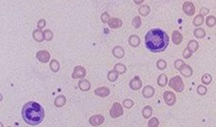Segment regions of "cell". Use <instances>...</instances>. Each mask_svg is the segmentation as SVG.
<instances>
[{"mask_svg":"<svg viewBox=\"0 0 216 127\" xmlns=\"http://www.w3.org/2000/svg\"><path fill=\"white\" fill-rule=\"evenodd\" d=\"M183 8L184 12L188 16H193L196 12L195 6L191 2H185L183 4Z\"/></svg>","mask_w":216,"mask_h":127,"instance_id":"8992f818","label":"cell"},{"mask_svg":"<svg viewBox=\"0 0 216 127\" xmlns=\"http://www.w3.org/2000/svg\"><path fill=\"white\" fill-rule=\"evenodd\" d=\"M105 119L100 115H95L91 117L89 119V122L93 126H98L104 122Z\"/></svg>","mask_w":216,"mask_h":127,"instance_id":"ba28073f","label":"cell"},{"mask_svg":"<svg viewBox=\"0 0 216 127\" xmlns=\"http://www.w3.org/2000/svg\"><path fill=\"white\" fill-rule=\"evenodd\" d=\"M191 56V52L189 50L188 48L184 50L183 53V56L184 58L187 59L189 58Z\"/></svg>","mask_w":216,"mask_h":127,"instance_id":"f35d334b","label":"cell"},{"mask_svg":"<svg viewBox=\"0 0 216 127\" xmlns=\"http://www.w3.org/2000/svg\"><path fill=\"white\" fill-rule=\"evenodd\" d=\"M22 118L29 125H37L41 123L44 117L43 108L39 103L30 101L23 106L22 111Z\"/></svg>","mask_w":216,"mask_h":127,"instance_id":"7a4b0ae2","label":"cell"},{"mask_svg":"<svg viewBox=\"0 0 216 127\" xmlns=\"http://www.w3.org/2000/svg\"><path fill=\"white\" fill-rule=\"evenodd\" d=\"M119 73L115 70H111L108 73L107 77L108 80L111 82H115L119 77Z\"/></svg>","mask_w":216,"mask_h":127,"instance_id":"d4e9b609","label":"cell"},{"mask_svg":"<svg viewBox=\"0 0 216 127\" xmlns=\"http://www.w3.org/2000/svg\"><path fill=\"white\" fill-rule=\"evenodd\" d=\"M197 91L200 95H204L206 93L207 88L203 86L200 85L198 87Z\"/></svg>","mask_w":216,"mask_h":127,"instance_id":"74e56055","label":"cell"},{"mask_svg":"<svg viewBox=\"0 0 216 127\" xmlns=\"http://www.w3.org/2000/svg\"><path fill=\"white\" fill-rule=\"evenodd\" d=\"M132 24L135 29H138L140 27L141 24V20L140 16H136L134 18L132 21Z\"/></svg>","mask_w":216,"mask_h":127,"instance_id":"f546056e","label":"cell"},{"mask_svg":"<svg viewBox=\"0 0 216 127\" xmlns=\"http://www.w3.org/2000/svg\"><path fill=\"white\" fill-rule=\"evenodd\" d=\"M79 87L81 89L84 91H86L90 89V84L89 82L86 80H83L80 81Z\"/></svg>","mask_w":216,"mask_h":127,"instance_id":"44dd1931","label":"cell"},{"mask_svg":"<svg viewBox=\"0 0 216 127\" xmlns=\"http://www.w3.org/2000/svg\"><path fill=\"white\" fill-rule=\"evenodd\" d=\"M34 39L37 42H42L44 39L43 34L41 31L36 30L33 33Z\"/></svg>","mask_w":216,"mask_h":127,"instance_id":"d6986e66","label":"cell"},{"mask_svg":"<svg viewBox=\"0 0 216 127\" xmlns=\"http://www.w3.org/2000/svg\"><path fill=\"white\" fill-rule=\"evenodd\" d=\"M112 54L117 59H122L125 56V51L121 47L117 46L112 50Z\"/></svg>","mask_w":216,"mask_h":127,"instance_id":"9a60e30c","label":"cell"},{"mask_svg":"<svg viewBox=\"0 0 216 127\" xmlns=\"http://www.w3.org/2000/svg\"><path fill=\"white\" fill-rule=\"evenodd\" d=\"M101 19L102 21L103 22V23H106L107 22H108L110 20V16L109 14H108L107 13L105 12L101 15Z\"/></svg>","mask_w":216,"mask_h":127,"instance_id":"8d00e7d4","label":"cell"},{"mask_svg":"<svg viewBox=\"0 0 216 127\" xmlns=\"http://www.w3.org/2000/svg\"><path fill=\"white\" fill-rule=\"evenodd\" d=\"M167 66V63L166 61L163 59H160L158 61L157 63V67L158 69L163 70L166 68Z\"/></svg>","mask_w":216,"mask_h":127,"instance_id":"d6a6232c","label":"cell"},{"mask_svg":"<svg viewBox=\"0 0 216 127\" xmlns=\"http://www.w3.org/2000/svg\"><path fill=\"white\" fill-rule=\"evenodd\" d=\"M46 22L45 20L42 19L40 20L38 23V27L40 29H42L46 25Z\"/></svg>","mask_w":216,"mask_h":127,"instance_id":"ab89813d","label":"cell"},{"mask_svg":"<svg viewBox=\"0 0 216 127\" xmlns=\"http://www.w3.org/2000/svg\"><path fill=\"white\" fill-rule=\"evenodd\" d=\"M86 75V70L81 66H78L74 69L72 74V77L74 79L82 78Z\"/></svg>","mask_w":216,"mask_h":127,"instance_id":"9c48e42d","label":"cell"},{"mask_svg":"<svg viewBox=\"0 0 216 127\" xmlns=\"http://www.w3.org/2000/svg\"><path fill=\"white\" fill-rule=\"evenodd\" d=\"M108 25L112 29H118L122 26V22L118 18H112L108 22Z\"/></svg>","mask_w":216,"mask_h":127,"instance_id":"4fadbf2b","label":"cell"},{"mask_svg":"<svg viewBox=\"0 0 216 127\" xmlns=\"http://www.w3.org/2000/svg\"><path fill=\"white\" fill-rule=\"evenodd\" d=\"M169 37L166 32L160 29L150 30L145 37V45L151 52H162L166 49L169 43Z\"/></svg>","mask_w":216,"mask_h":127,"instance_id":"6da1fadb","label":"cell"},{"mask_svg":"<svg viewBox=\"0 0 216 127\" xmlns=\"http://www.w3.org/2000/svg\"><path fill=\"white\" fill-rule=\"evenodd\" d=\"M206 24L208 27H213L216 24V18L214 16H208L206 20Z\"/></svg>","mask_w":216,"mask_h":127,"instance_id":"4316f807","label":"cell"},{"mask_svg":"<svg viewBox=\"0 0 216 127\" xmlns=\"http://www.w3.org/2000/svg\"><path fill=\"white\" fill-rule=\"evenodd\" d=\"M94 92L96 95L102 98L107 97L110 93L109 89L108 88L105 87L97 88L95 90Z\"/></svg>","mask_w":216,"mask_h":127,"instance_id":"7c38bea8","label":"cell"},{"mask_svg":"<svg viewBox=\"0 0 216 127\" xmlns=\"http://www.w3.org/2000/svg\"><path fill=\"white\" fill-rule=\"evenodd\" d=\"M208 12L209 10H207V9H205V8H203V9L201 10L200 14L202 15V16H203V15H207V14H208Z\"/></svg>","mask_w":216,"mask_h":127,"instance_id":"60d3db41","label":"cell"},{"mask_svg":"<svg viewBox=\"0 0 216 127\" xmlns=\"http://www.w3.org/2000/svg\"><path fill=\"white\" fill-rule=\"evenodd\" d=\"M168 82V78L165 74H161L158 77L157 83L158 85L161 87H165L166 86Z\"/></svg>","mask_w":216,"mask_h":127,"instance_id":"ac0fdd59","label":"cell"},{"mask_svg":"<svg viewBox=\"0 0 216 127\" xmlns=\"http://www.w3.org/2000/svg\"><path fill=\"white\" fill-rule=\"evenodd\" d=\"M172 37L173 43L177 45L180 44L183 40L182 34L177 31H175L173 32Z\"/></svg>","mask_w":216,"mask_h":127,"instance_id":"2e32d148","label":"cell"},{"mask_svg":"<svg viewBox=\"0 0 216 127\" xmlns=\"http://www.w3.org/2000/svg\"><path fill=\"white\" fill-rule=\"evenodd\" d=\"M66 102V98L63 96H60L55 101V104L57 107H62Z\"/></svg>","mask_w":216,"mask_h":127,"instance_id":"f1b7e54d","label":"cell"},{"mask_svg":"<svg viewBox=\"0 0 216 127\" xmlns=\"http://www.w3.org/2000/svg\"><path fill=\"white\" fill-rule=\"evenodd\" d=\"M199 45L197 42L195 40H190L188 44V49L191 52H195L198 49Z\"/></svg>","mask_w":216,"mask_h":127,"instance_id":"ffe728a7","label":"cell"},{"mask_svg":"<svg viewBox=\"0 0 216 127\" xmlns=\"http://www.w3.org/2000/svg\"><path fill=\"white\" fill-rule=\"evenodd\" d=\"M152 108L149 106H147L144 107L142 111V115L145 119L149 118L152 115Z\"/></svg>","mask_w":216,"mask_h":127,"instance_id":"7402d4cb","label":"cell"},{"mask_svg":"<svg viewBox=\"0 0 216 127\" xmlns=\"http://www.w3.org/2000/svg\"><path fill=\"white\" fill-rule=\"evenodd\" d=\"M211 80H212V78L211 76L209 74H205L202 78V81L204 84H206V85H208L210 83Z\"/></svg>","mask_w":216,"mask_h":127,"instance_id":"d590c367","label":"cell"},{"mask_svg":"<svg viewBox=\"0 0 216 127\" xmlns=\"http://www.w3.org/2000/svg\"><path fill=\"white\" fill-rule=\"evenodd\" d=\"M150 12V9L147 5H142L139 9V12L142 16H147Z\"/></svg>","mask_w":216,"mask_h":127,"instance_id":"603a6c76","label":"cell"},{"mask_svg":"<svg viewBox=\"0 0 216 127\" xmlns=\"http://www.w3.org/2000/svg\"><path fill=\"white\" fill-rule=\"evenodd\" d=\"M159 122L157 118H152L148 122V126L149 127H157L158 126Z\"/></svg>","mask_w":216,"mask_h":127,"instance_id":"4dcf8cb0","label":"cell"},{"mask_svg":"<svg viewBox=\"0 0 216 127\" xmlns=\"http://www.w3.org/2000/svg\"><path fill=\"white\" fill-rule=\"evenodd\" d=\"M43 38L47 41H50L52 40L53 37L52 32L49 30H46L43 33Z\"/></svg>","mask_w":216,"mask_h":127,"instance_id":"1f68e13d","label":"cell"},{"mask_svg":"<svg viewBox=\"0 0 216 127\" xmlns=\"http://www.w3.org/2000/svg\"><path fill=\"white\" fill-rule=\"evenodd\" d=\"M181 74L184 77H189L191 76L192 71L191 68L185 63H183L178 69Z\"/></svg>","mask_w":216,"mask_h":127,"instance_id":"8fae6325","label":"cell"},{"mask_svg":"<svg viewBox=\"0 0 216 127\" xmlns=\"http://www.w3.org/2000/svg\"><path fill=\"white\" fill-rule=\"evenodd\" d=\"M123 104L125 108L130 109L133 107L134 103L131 100L126 99L123 101Z\"/></svg>","mask_w":216,"mask_h":127,"instance_id":"e575fe53","label":"cell"},{"mask_svg":"<svg viewBox=\"0 0 216 127\" xmlns=\"http://www.w3.org/2000/svg\"><path fill=\"white\" fill-rule=\"evenodd\" d=\"M124 113L123 107L121 104L119 103H115L110 110L109 113L112 118H116L123 115Z\"/></svg>","mask_w":216,"mask_h":127,"instance_id":"277c9868","label":"cell"},{"mask_svg":"<svg viewBox=\"0 0 216 127\" xmlns=\"http://www.w3.org/2000/svg\"><path fill=\"white\" fill-rule=\"evenodd\" d=\"M142 95L146 98H150L155 94V90L151 86L145 87L142 90Z\"/></svg>","mask_w":216,"mask_h":127,"instance_id":"5bb4252c","label":"cell"},{"mask_svg":"<svg viewBox=\"0 0 216 127\" xmlns=\"http://www.w3.org/2000/svg\"><path fill=\"white\" fill-rule=\"evenodd\" d=\"M194 35L197 38H202L205 35V32L203 29L201 28L197 29L194 31Z\"/></svg>","mask_w":216,"mask_h":127,"instance_id":"83f0119b","label":"cell"},{"mask_svg":"<svg viewBox=\"0 0 216 127\" xmlns=\"http://www.w3.org/2000/svg\"><path fill=\"white\" fill-rule=\"evenodd\" d=\"M130 87L133 90H138L142 87V82L137 76L134 77L130 82Z\"/></svg>","mask_w":216,"mask_h":127,"instance_id":"52a82bcc","label":"cell"},{"mask_svg":"<svg viewBox=\"0 0 216 127\" xmlns=\"http://www.w3.org/2000/svg\"><path fill=\"white\" fill-rule=\"evenodd\" d=\"M204 21L203 16L201 14L197 15L194 18L193 20V24L196 26H199L203 24Z\"/></svg>","mask_w":216,"mask_h":127,"instance_id":"484cf974","label":"cell"},{"mask_svg":"<svg viewBox=\"0 0 216 127\" xmlns=\"http://www.w3.org/2000/svg\"><path fill=\"white\" fill-rule=\"evenodd\" d=\"M126 66L122 63H117L114 67V70L117 71L119 74H123L126 71Z\"/></svg>","mask_w":216,"mask_h":127,"instance_id":"cb8c5ba5","label":"cell"},{"mask_svg":"<svg viewBox=\"0 0 216 127\" xmlns=\"http://www.w3.org/2000/svg\"><path fill=\"white\" fill-rule=\"evenodd\" d=\"M50 67L51 69L53 71L56 72L59 70L60 65H59V63L58 61L55 60H53L51 62Z\"/></svg>","mask_w":216,"mask_h":127,"instance_id":"836d02e7","label":"cell"},{"mask_svg":"<svg viewBox=\"0 0 216 127\" xmlns=\"http://www.w3.org/2000/svg\"><path fill=\"white\" fill-rule=\"evenodd\" d=\"M129 43L130 46L133 47H136L140 45V40L139 37L136 35H132L129 39Z\"/></svg>","mask_w":216,"mask_h":127,"instance_id":"e0dca14e","label":"cell"},{"mask_svg":"<svg viewBox=\"0 0 216 127\" xmlns=\"http://www.w3.org/2000/svg\"><path fill=\"white\" fill-rule=\"evenodd\" d=\"M169 85L170 88L178 92H181L184 88V84L182 79L180 77L178 76L170 79Z\"/></svg>","mask_w":216,"mask_h":127,"instance_id":"3957f363","label":"cell"},{"mask_svg":"<svg viewBox=\"0 0 216 127\" xmlns=\"http://www.w3.org/2000/svg\"><path fill=\"white\" fill-rule=\"evenodd\" d=\"M163 97L165 102L169 106H172L176 102L175 94L171 91H166L164 92Z\"/></svg>","mask_w":216,"mask_h":127,"instance_id":"5b68a950","label":"cell"},{"mask_svg":"<svg viewBox=\"0 0 216 127\" xmlns=\"http://www.w3.org/2000/svg\"><path fill=\"white\" fill-rule=\"evenodd\" d=\"M144 0H133L134 3L137 4H140L143 3Z\"/></svg>","mask_w":216,"mask_h":127,"instance_id":"b9f144b4","label":"cell"},{"mask_svg":"<svg viewBox=\"0 0 216 127\" xmlns=\"http://www.w3.org/2000/svg\"><path fill=\"white\" fill-rule=\"evenodd\" d=\"M37 58L41 62L46 63L49 60L50 55L46 51H40L37 53Z\"/></svg>","mask_w":216,"mask_h":127,"instance_id":"30bf717a","label":"cell"}]
</instances>
